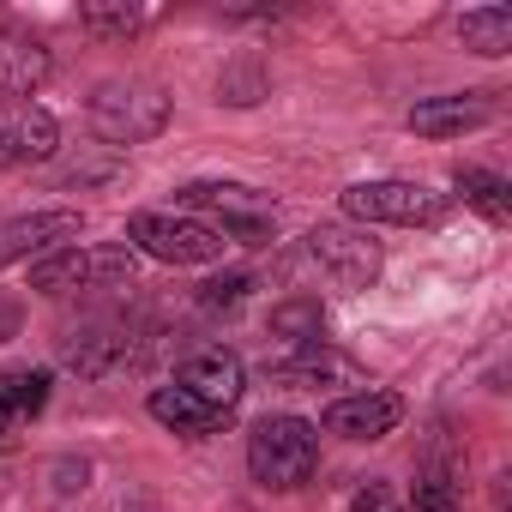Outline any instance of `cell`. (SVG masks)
<instances>
[{
    "mask_svg": "<svg viewBox=\"0 0 512 512\" xmlns=\"http://www.w3.org/2000/svg\"><path fill=\"white\" fill-rule=\"evenodd\" d=\"M175 205L199 223H211L223 241H241V247H260L272 241L278 229V211L260 187H247V181H187L175 193Z\"/></svg>",
    "mask_w": 512,
    "mask_h": 512,
    "instance_id": "cell-1",
    "label": "cell"
},
{
    "mask_svg": "<svg viewBox=\"0 0 512 512\" xmlns=\"http://www.w3.org/2000/svg\"><path fill=\"white\" fill-rule=\"evenodd\" d=\"M133 247L127 241H97V247H55L43 260H31V284L37 296L61 302L73 290H115V284H133Z\"/></svg>",
    "mask_w": 512,
    "mask_h": 512,
    "instance_id": "cell-2",
    "label": "cell"
},
{
    "mask_svg": "<svg viewBox=\"0 0 512 512\" xmlns=\"http://www.w3.org/2000/svg\"><path fill=\"white\" fill-rule=\"evenodd\" d=\"M320 464V428L302 416H266L247 434V470L266 488H302Z\"/></svg>",
    "mask_w": 512,
    "mask_h": 512,
    "instance_id": "cell-3",
    "label": "cell"
},
{
    "mask_svg": "<svg viewBox=\"0 0 512 512\" xmlns=\"http://www.w3.org/2000/svg\"><path fill=\"white\" fill-rule=\"evenodd\" d=\"M169 127V97L151 79H109L91 97V133L121 151V145H145Z\"/></svg>",
    "mask_w": 512,
    "mask_h": 512,
    "instance_id": "cell-4",
    "label": "cell"
},
{
    "mask_svg": "<svg viewBox=\"0 0 512 512\" xmlns=\"http://www.w3.org/2000/svg\"><path fill=\"white\" fill-rule=\"evenodd\" d=\"M127 241L139 253H151V260H163V266H211L229 247L211 223H199L187 211H133L127 217Z\"/></svg>",
    "mask_w": 512,
    "mask_h": 512,
    "instance_id": "cell-5",
    "label": "cell"
},
{
    "mask_svg": "<svg viewBox=\"0 0 512 512\" xmlns=\"http://www.w3.org/2000/svg\"><path fill=\"white\" fill-rule=\"evenodd\" d=\"M446 193L422 181H356L344 187V217L356 223H392V229H434L446 223Z\"/></svg>",
    "mask_w": 512,
    "mask_h": 512,
    "instance_id": "cell-6",
    "label": "cell"
},
{
    "mask_svg": "<svg viewBox=\"0 0 512 512\" xmlns=\"http://www.w3.org/2000/svg\"><path fill=\"white\" fill-rule=\"evenodd\" d=\"M308 260L338 284V290H368L386 266V253L368 229H350V223H320L308 235Z\"/></svg>",
    "mask_w": 512,
    "mask_h": 512,
    "instance_id": "cell-7",
    "label": "cell"
},
{
    "mask_svg": "<svg viewBox=\"0 0 512 512\" xmlns=\"http://www.w3.org/2000/svg\"><path fill=\"white\" fill-rule=\"evenodd\" d=\"M61 151V121L43 103H0V175L37 169Z\"/></svg>",
    "mask_w": 512,
    "mask_h": 512,
    "instance_id": "cell-8",
    "label": "cell"
},
{
    "mask_svg": "<svg viewBox=\"0 0 512 512\" xmlns=\"http://www.w3.org/2000/svg\"><path fill=\"white\" fill-rule=\"evenodd\" d=\"M79 235V211H19V217H0V272L7 266H31L55 247H73Z\"/></svg>",
    "mask_w": 512,
    "mask_h": 512,
    "instance_id": "cell-9",
    "label": "cell"
},
{
    "mask_svg": "<svg viewBox=\"0 0 512 512\" xmlns=\"http://www.w3.org/2000/svg\"><path fill=\"white\" fill-rule=\"evenodd\" d=\"M398 422H404V398L380 392V386H362V392L326 404V416H320V428L338 434V440H386Z\"/></svg>",
    "mask_w": 512,
    "mask_h": 512,
    "instance_id": "cell-10",
    "label": "cell"
},
{
    "mask_svg": "<svg viewBox=\"0 0 512 512\" xmlns=\"http://www.w3.org/2000/svg\"><path fill=\"white\" fill-rule=\"evenodd\" d=\"M494 115H500V109H494L488 91H464V97H428V103H416V109L404 115V127H410L416 139H464V133L488 127Z\"/></svg>",
    "mask_w": 512,
    "mask_h": 512,
    "instance_id": "cell-11",
    "label": "cell"
},
{
    "mask_svg": "<svg viewBox=\"0 0 512 512\" xmlns=\"http://www.w3.org/2000/svg\"><path fill=\"white\" fill-rule=\"evenodd\" d=\"M241 356L235 350H223V344H211V350H193L181 368H175V380L169 386H181V392H193V398H205V404H217V410H235L241 404Z\"/></svg>",
    "mask_w": 512,
    "mask_h": 512,
    "instance_id": "cell-12",
    "label": "cell"
},
{
    "mask_svg": "<svg viewBox=\"0 0 512 512\" xmlns=\"http://www.w3.org/2000/svg\"><path fill=\"white\" fill-rule=\"evenodd\" d=\"M127 350H133V338H127V326H115V320H103V326H85V332H67V338H61V362H67L73 374H85V380H97V374L121 368V362H127Z\"/></svg>",
    "mask_w": 512,
    "mask_h": 512,
    "instance_id": "cell-13",
    "label": "cell"
},
{
    "mask_svg": "<svg viewBox=\"0 0 512 512\" xmlns=\"http://www.w3.org/2000/svg\"><path fill=\"white\" fill-rule=\"evenodd\" d=\"M145 410H151L169 434H181V440H205V434H217V428L229 422V410H217V404H205V398H193V392H181V386H157V392L145 398Z\"/></svg>",
    "mask_w": 512,
    "mask_h": 512,
    "instance_id": "cell-14",
    "label": "cell"
},
{
    "mask_svg": "<svg viewBox=\"0 0 512 512\" xmlns=\"http://www.w3.org/2000/svg\"><path fill=\"white\" fill-rule=\"evenodd\" d=\"M49 49L31 37H7L0 31V103H31V91L49 79Z\"/></svg>",
    "mask_w": 512,
    "mask_h": 512,
    "instance_id": "cell-15",
    "label": "cell"
},
{
    "mask_svg": "<svg viewBox=\"0 0 512 512\" xmlns=\"http://www.w3.org/2000/svg\"><path fill=\"white\" fill-rule=\"evenodd\" d=\"M49 368H7L0 374V434H19V428H31L37 416H43V404H49Z\"/></svg>",
    "mask_w": 512,
    "mask_h": 512,
    "instance_id": "cell-16",
    "label": "cell"
},
{
    "mask_svg": "<svg viewBox=\"0 0 512 512\" xmlns=\"http://www.w3.org/2000/svg\"><path fill=\"white\" fill-rule=\"evenodd\" d=\"M356 374L362 368L350 356H338V350H302V356L266 368L272 386H296V392H320V386H338V380H356Z\"/></svg>",
    "mask_w": 512,
    "mask_h": 512,
    "instance_id": "cell-17",
    "label": "cell"
},
{
    "mask_svg": "<svg viewBox=\"0 0 512 512\" xmlns=\"http://www.w3.org/2000/svg\"><path fill=\"white\" fill-rule=\"evenodd\" d=\"M458 37H464V49H476V55H506L512 49V7H470L464 19H458Z\"/></svg>",
    "mask_w": 512,
    "mask_h": 512,
    "instance_id": "cell-18",
    "label": "cell"
},
{
    "mask_svg": "<svg viewBox=\"0 0 512 512\" xmlns=\"http://www.w3.org/2000/svg\"><path fill=\"white\" fill-rule=\"evenodd\" d=\"M458 193H464V205H476L488 223H512V187L500 181V175H488V169H470V163H458Z\"/></svg>",
    "mask_w": 512,
    "mask_h": 512,
    "instance_id": "cell-19",
    "label": "cell"
},
{
    "mask_svg": "<svg viewBox=\"0 0 512 512\" xmlns=\"http://www.w3.org/2000/svg\"><path fill=\"white\" fill-rule=\"evenodd\" d=\"M272 332L290 338V344H302V350H314V338L326 332L320 296H290V302H278V308H272Z\"/></svg>",
    "mask_w": 512,
    "mask_h": 512,
    "instance_id": "cell-20",
    "label": "cell"
},
{
    "mask_svg": "<svg viewBox=\"0 0 512 512\" xmlns=\"http://www.w3.org/2000/svg\"><path fill=\"white\" fill-rule=\"evenodd\" d=\"M79 25L97 31V37H133V31L151 25V13L145 7H79Z\"/></svg>",
    "mask_w": 512,
    "mask_h": 512,
    "instance_id": "cell-21",
    "label": "cell"
},
{
    "mask_svg": "<svg viewBox=\"0 0 512 512\" xmlns=\"http://www.w3.org/2000/svg\"><path fill=\"white\" fill-rule=\"evenodd\" d=\"M217 97L223 103H260L266 97V73L260 67H253V61H235V67H223V79H217Z\"/></svg>",
    "mask_w": 512,
    "mask_h": 512,
    "instance_id": "cell-22",
    "label": "cell"
},
{
    "mask_svg": "<svg viewBox=\"0 0 512 512\" xmlns=\"http://www.w3.org/2000/svg\"><path fill=\"white\" fill-rule=\"evenodd\" d=\"M416 512H458V476L452 470H428L416 482Z\"/></svg>",
    "mask_w": 512,
    "mask_h": 512,
    "instance_id": "cell-23",
    "label": "cell"
},
{
    "mask_svg": "<svg viewBox=\"0 0 512 512\" xmlns=\"http://www.w3.org/2000/svg\"><path fill=\"white\" fill-rule=\"evenodd\" d=\"M247 290H253V278H247V272H229V278L199 284V302H205V308H241V302H247Z\"/></svg>",
    "mask_w": 512,
    "mask_h": 512,
    "instance_id": "cell-24",
    "label": "cell"
},
{
    "mask_svg": "<svg viewBox=\"0 0 512 512\" xmlns=\"http://www.w3.org/2000/svg\"><path fill=\"white\" fill-rule=\"evenodd\" d=\"M19 326H25V302L19 296H0V344L19 338Z\"/></svg>",
    "mask_w": 512,
    "mask_h": 512,
    "instance_id": "cell-25",
    "label": "cell"
},
{
    "mask_svg": "<svg viewBox=\"0 0 512 512\" xmlns=\"http://www.w3.org/2000/svg\"><path fill=\"white\" fill-rule=\"evenodd\" d=\"M350 512H398V500H392V494L374 482V488H362V494L350 500Z\"/></svg>",
    "mask_w": 512,
    "mask_h": 512,
    "instance_id": "cell-26",
    "label": "cell"
},
{
    "mask_svg": "<svg viewBox=\"0 0 512 512\" xmlns=\"http://www.w3.org/2000/svg\"><path fill=\"white\" fill-rule=\"evenodd\" d=\"M7 446H13V440H7V434H0V452H7Z\"/></svg>",
    "mask_w": 512,
    "mask_h": 512,
    "instance_id": "cell-27",
    "label": "cell"
}]
</instances>
